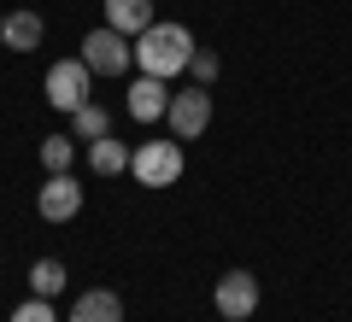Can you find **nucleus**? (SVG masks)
Wrapping results in <instances>:
<instances>
[{
  "mask_svg": "<svg viewBox=\"0 0 352 322\" xmlns=\"http://www.w3.org/2000/svg\"><path fill=\"white\" fill-rule=\"evenodd\" d=\"M188 59H194V36L182 24H147L135 36V65L147 76H164L170 82L176 71H188Z\"/></svg>",
  "mask_w": 352,
  "mask_h": 322,
  "instance_id": "obj_1",
  "label": "nucleus"
},
{
  "mask_svg": "<svg viewBox=\"0 0 352 322\" xmlns=\"http://www.w3.org/2000/svg\"><path fill=\"white\" fill-rule=\"evenodd\" d=\"M129 170H135L141 187H176V176H182V147H176V141H147V147L129 152Z\"/></svg>",
  "mask_w": 352,
  "mask_h": 322,
  "instance_id": "obj_2",
  "label": "nucleus"
},
{
  "mask_svg": "<svg viewBox=\"0 0 352 322\" xmlns=\"http://www.w3.org/2000/svg\"><path fill=\"white\" fill-rule=\"evenodd\" d=\"M129 59H135V47H129V36H118L112 24L94 30V36H82V65L94 76H124Z\"/></svg>",
  "mask_w": 352,
  "mask_h": 322,
  "instance_id": "obj_3",
  "label": "nucleus"
},
{
  "mask_svg": "<svg viewBox=\"0 0 352 322\" xmlns=\"http://www.w3.org/2000/svg\"><path fill=\"white\" fill-rule=\"evenodd\" d=\"M164 117H170L176 141L206 135V124H212V94H206V88H176V94H170V106H164Z\"/></svg>",
  "mask_w": 352,
  "mask_h": 322,
  "instance_id": "obj_4",
  "label": "nucleus"
},
{
  "mask_svg": "<svg viewBox=\"0 0 352 322\" xmlns=\"http://www.w3.org/2000/svg\"><path fill=\"white\" fill-rule=\"evenodd\" d=\"M88 76H94V71H88L82 59H59L47 71V100L59 106V112H76V106L88 100Z\"/></svg>",
  "mask_w": 352,
  "mask_h": 322,
  "instance_id": "obj_5",
  "label": "nucleus"
},
{
  "mask_svg": "<svg viewBox=\"0 0 352 322\" xmlns=\"http://www.w3.org/2000/svg\"><path fill=\"white\" fill-rule=\"evenodd\" d=\"M36 211L47 217V223H71L76 211H82V182H71V170L47 176V187L36 194Z\"/></svg>",
  "mask_w": 352,
  "mask_h": 322,
  "instance_id": "obj_6",
  "label": "nucleus"
},
{
  "mask_svg": "<svg viewBox=\"0 0 352 322\" xmlns=\"http://www.w3.org/2000/svg\"><path fill=\"white\" fill-rule=\"evenodd\" d=\"M212 299H217V310H223L229 322H247L252 310H258V281H252L247 270H229L223 281H217V293H212Z\"/></svg>",
  "mask_w": 352,
  "mask_h": 322,
  "instance_id": "obj_7",
  "label": "nucleus"
},
{
  "mask_svg": "<svg viewBox=\"0 0 352 322\" xmlns=\"http://www.w3.org/2000/svg\"><path fill=\"white\" fill-rule=\"evenodd\" d=\"M164 106H170L164 76H147V71H141L135 82H129V117H135V124H153V117H164Z\"/></svg>",
  "mask_w": 352,
  "mask_h": 322,
  "instance_id": "obj_8",
  "label": "nucleus"
},
{
  "mask_svg": "<svg viewBox=\"0 0 352 322\" xmlns=\"http://www.w3.org/2000/svg\"><path fill=\"white\" fill-rule=\"evenodd\" d=\"M71 322H124V299L106 293V287H94V293H82L71 305Z\"/></svg>",
  "mask_w": 352,
  "mask_h": 322,
  "instance_id": "obj_9",
  "label": "nucleus"
},
{
  "mask_svg": "<svg viewBox=\"0 0 352 322\" xmlns=\"http://www.w3.org/2000/svg\"><path fill=\"white\" fill-rule=\"evenodd\" d=\"M106 24L118 36H141L153 24V0H106Z\"/></svg>",
  "mask_w": 352,
  "mask_h": 322,
  "instance_id": "obj_10",
  "label": "nucleus"
},
{
  "mask_svg": "<svg viewBox=\"0 0 352 322\" xmlns=\"http://www.w3.org/2000/svg\"><path fill=\"white\" fill-rule=\"evenodd\" d=\"M0 41H6L12 53L41 47V18H36V12H12V18H0Z\"/></svg>",
  "mask_w": 352,
  "mask_h": 322,
  "instance_id": "obj_11",
  "label": "nucleus"
},
{
  "mask_svg": "<svg viewBox=\"0 0 352 322\" xmlns=\"http://www.w3.org/2000/svg\"><path fill=\"white\" fill-rule=\"evenodd\" d=\"M88 170H94V176H118V170H129V147H124V141H112V135L88 141Z\"/></svg>",
  "mask_w": 352,
  "mask_h": 322,
  "instance_id": "obj_12",
  "label": "nucleus"
},
{
  "mask_svg": "<svg viewBox=\"0 0 352 322\" xmlns=\"http://www.w3.org/2000/svg\"><path fill=\"white\" fill-rule=\"evenodd\" d=\"M71 117H76V141H100V135H112V112H106V106H94V100H82Z\"/></svg>",
  "mask_w": 352,
  "mask_h": 322,
  "instance_id": "obj_13",
  "label": "nucleus"
},
{
  "mask_svg": "<svg viewBox=\"0 0 352 322\" xmlns=\"http://www.w3.org/2000/svg\"><path fill=\"white\" fill-rule=\"evenodd\" d=\"M30 287H36V299H53L65 287V264L59 258H41V264H30Z\"/></svg>",
  "mask_w": 352,
  "mask_h": 322,
  "instance_id": "obj_14",
  "label": "nucleus"
},
{
  "mask_svg": "<svg viewBox=\"0 0 352 322\" xmlns=\"http://www.w3.org/2000/svg\"><path fill=\"white\" fill-rule=\"evenodd\" d=\"M71 159H76V147H71L65 135H47V141H41V164H47V176H65V170H71Z\"/></svg>",
  "mask_w": 352,
  "mask_h": 322,
  "instance_id": "obj_15",
  "label": "nucleus"
},
{
  "mask_svg": "<svg viewBox=\"0 0 352 322\" xmlns=\"http://www.w3.org/2000/svg\"><path fill=\"white\" fill-rule=\"evenodd\" d=\"M12 322H53V310H47V299H30V305L12 310Z\"/></svg>",
  "mask_w": 352,
  "mask_h": 322,
  "instance_id": "obj_16",
  "label": "nucleus"
},
{
  "mask_svg": "<svg viewBox=\"0 0 352 322\" xmlns=\"http://www.w3.org/2000/svg\"><path fill=\"white\" fill-rule=\"evenodd\" d=\"M188 71L200 76V88H206V82L217 76V59H212V53H194V59H188Z\"/></svg>",
  "mask_w": 352,
  "mask_h": 322,
  "instance_id": "obj_17",
  "label": "nucleus"
}]
</instances>
